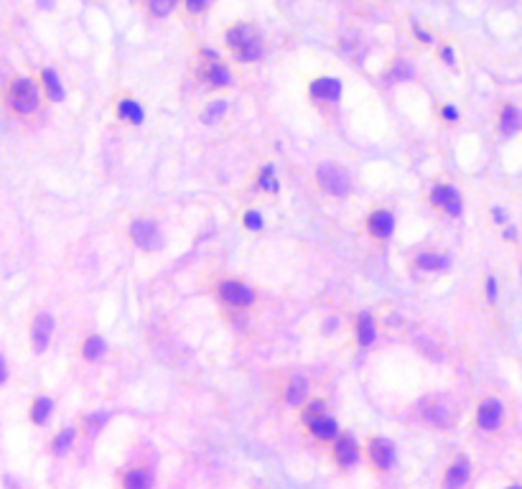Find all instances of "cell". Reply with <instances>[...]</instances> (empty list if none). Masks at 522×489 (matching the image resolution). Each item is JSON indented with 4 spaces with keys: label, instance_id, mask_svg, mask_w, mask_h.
<instances>
[{
    "label": "cell",
    "instance_id": "10",
    "mask_svg": "<svg viewBox=\"0 0 522 489\" xmlns=\"http://www.w3.org/2000/svg\"><path fill=\"white\" fill-rule=\"evenodd\" d=\"M477 423H479L481 430H497L499 423H502V403L494 397L484 400L477 410Z\"/></svg>",
    "mask_w": 522,
    "mask_h": 489
},
{
    "label": "cell",
    "instance_id": "28",
    "mask_svg": "<svg viewBox=\"0 0 522 489\" xmlns=\"http://www.w3.org/2000/svg\"><path fill=\"white\" fill-rule=\"evenodd\" d=\"M321 415H326V405L321 403V400H316V403H311L304 410V423L309 426V423H313L316 418H321Z\"/></svg>",
    "mask_w": 522,
    "mask_h": 489
},
{
    "label": "cell",
    "instance_id": "31",
    "mask_svg": "<svg viewBox=\"0 0 522 489\" xmlns=\"http://www.w3.org/2000/svg\"><path fill=\"white\" fill-rule=\"evenodd\" d=\"M242 222H244V227L247 229H260L262 227V217L258 214V211H247Z\"/></svg>",
    "mask_w": 522,
    "mask_h": 489
},
{
    "label": "cell",
    "instance_id": "14",
    "mask_svg": "<svg viewBox=\"0 0 522 489\" xmlns=\"http://www.w3.org/2000/svg\"><path fill=\"white\" fill-rule=\"evenodd\" d=\"M311 94L316 100H326V102H337L342 97V82L334 76H321L311 85Z\"/></svg>",
    "mask_w": 522,
    "mask_h": 489
},
{
    "label": "cell",
    "instance_id": "5",
    "mask_svg": "<svg viewBox=\"0 0 522 489\" xmlns=\"http://www.w3.org/2000/svg\"><path fill=\"white\" fill-rule=\"evenodd\" d=\"M423 418H426L430 426H436V428L441 430L454 428V423H456L454 410H451L446 405V400H441V397H428V400L423 403Z\"/></svg>",
    "mask_w": 522,
    "mask_h": 489
},
{
    "label": "cell",
    "instance_id": "15",
    "mask_svg": "<svg viewBox=\"0 0 522 489\" xmlns=\"http://www.w3.org/2000/svg\"><path fill=\"white\" fill-rule=\"evenodd\" d=\"M153 484H156V477L145 466H135L123 474V489H153Z\"/></svg>",
    "mask_w": 522,
    "mask_h": 489
},
{
    "label": "cell",
    "instance_id": "13",
    "mask_svg": "<svg viewBox=\"0 0 522 489\" xmlns=\"http://www.w3.org/2000/svg\"><path fill=\"white\" fill-rule=\"evenodd\" d=\"M472 477V466H469V459H459L446 469V477H443V489H461Z\"/></svg>",
    "mask_w": 522,
    "mask_h": 489
},
{
    "label": "cell",
    "instance_id": "27",
    "mask_svg": "<svg viewBox=\"0 0 522 489\" xmlns=\"http://www.w3.org/2000/svg\"><path fill=\"white\" fill-rule=\"evenodd\" d=\"M225 112H227V102H225V100H217V102H214V105L209 107V110L204 112V123H209V125H211V123H217V120L222 118Z\"/></svg>",
    "mask_w": 522,
    "mask_h": 489
},
{
    "label": "cell",
    "instance_id": "16",
    "mask_svg": "<svg viewBox=\"0 0 522 489\" xmlns=\"http://www.w3.org/2000/svg\"><path fill=\"white\" fill-rule=\"evenodd\" d=\"M309 430H311L316 439L321 441H331V439H337L339 436V426L334 418H328V415H321V418H316L313 423H309Z\"/></svg>",
    "mask_w": 522,
    "mask_h": 489
},
{
    "label": "cell",
    "instance_id": "20",
    "mask_svg": "<svg viewBox=\"0 0 522 489\" xmlns=\"http://www.w3.org/2000/svg\"><path fill=\"white\" fill-rule=\"evenodd\" d=\"M357 339H359V346H370L375 342V321H372L370 313H359V319H357Z\"/></svg>",
    "mask_w": 522,
    "mask_h": 489
},
{
    "label": "cell",
    "instance_id": "24",
    "mask_svg": "<svg viewBox=\"0 0 522 489\" xmlns=\"http://www.w3.org/2000/svg\"><path fill=\"white\" fill-rule=\"evenodd\" d=\"M118 112H120V118L130 120L133 125H140V123H143V118H145L143 110H140V105H138V102H133V100H123V102H120Z\"/></svg>",
    "mask_w": 522,
    "mask_h": 489
},
{
    "label": "cell",
    "instance_id": "11",
    "mask_svg": "<svg viewBox=\"0 0 522 489\" xmlns=\"http://www.w3.org/2000/svg\"><path fill=\"white\" fill-rule=\"evenodd\" d=\"M367 229H370V235H375L377 240H388V237L393 235V229H395V217L385 209L372 211L370 217H367Z\"/></svg>",
    "mask_w": 522,
    "mask_h": 489
},
{
    "label": "cell",
    "instance_id": "36",
    "mask_svg": "<svg viewBox=\"0 0 522 489\" xmlns=\"http://www.w3.org/2000/svg\"><path fill=\"white\" fill-rule=\"evenodd\" d=\"M487 293H489V298L494 301V295H497V286H494V278H489V280H487Z\"/></svg>",
    "mask_w": 522,
    "mask_h": 489
},
{
    "label": "cell",
    "instance_id": "21",
    "mask_svg": "<svg viewBox=\"0 0 522 489\" xmlns=\"http://www.w3.org/2000/svg\"><path fill=\"white\" fill-rule=\"evenodd\" d=\"M51 410H54V400L51 397H36L34 405H31V421L36 426H43V423L49 421Z\"/></svg>",
    "mask_w": 522,
    "mask_h": 489
},
{
    "label": "cell",
    "instance_id": "25",
    "mask_svg": "<svg viewBox=\"0 0 522 489\" xmlns=\"http://www.w3.org/2000/svg\"><path fill=\"white\" fill-rule=\"evenodd\" d=\"M415 265H418L421 270H443V268H448V258H443V255L426 253V255H421V258L415 260Z\"/></svg>",
    "mask_w": 522,
    "mask_h": 489
},
{
    "label": "cell",
    "instance_id": "22",
    "mask_svg": "<svg viewBox=\"0 0 522 489\" xmlns=\"http://www.w3.org/2000/svg\"><path fill=\"white\" fill-rule=\"evenodd\" d=\"M520 125H522V115H520V112L514 110L512 105H510V107H505V110H502V118H499V127H502V133L512 135V133H517V130H520Z\"/></svg>",
    "mask_w": 522,
    "mask_h": 489
},
{
    "label": "cell",
    "instance_id": "18",
    "mask_svg": "<svg viewBox=\"0 0 522 489\" xmlns=\"http://www.w3.org/2000/svg\"><path fill=\"white\" fill-rule=\"evenodd\" d=\"M41 79H43V90H46V94H49L51 102H61V100H64V87H61L59 74H56L54 69H43Z\"/></svg>",
    "mask_w": 522,
    "mask_h": 489
},
{
    "label": "cell",
    "instance_id": "6",
    "mask_svg": "<svg viewBox=\"0 0 522 489\" xmlns=\"http://www.w3.org/2000/svg\"><path fill=\"white\" fill-rule=\"evenodd\" d=\"M130 237H133V242L138 244L140 250H158L160 242H163L153 220H135L133 225H130Z\"/></svg>",
    "mask_w": 522,
    "mask_h": 489
},
{
    "label": "cell",
    "instance_id": "35",
    "mask_svg": "<svg viewBox=\"0 0 522 489\" xmlns=\"http://www.w3.org/2000/svg\"><path fill=\"white\" fill-rule=\"evenodd\" d=\"M395 74L397 76H410L413 72H410V67H405L403 61H400V64H397V69H395Z\"/></svg>",
    "mask_w": 522,
    "mask_h": 489
},
{
    "label": "cell",
    "instance_id": "40",
    "mask_svg": "<svg viewBox=\"0 0 522 489\" xmlns=\"http://www.w3.org/2000/svg\"><path fill=\"white\" fill-rule=\"evenodd\" d=\"M507 489H522L520 484H512V487H507Z\"/></svg>",
    "mask_w": 522,
    "mask_h": 489
},
{
    "label": "cell",
    "instance_id": "23",
    "mask_svg": "<svg viewBox=\"0 0 522 489\" xmlns=\"http://www.w3.org/2000/svg\"><path fill=\"white\" fill-rule=\"evenodd\" d=\"M207 79H209L214 87H227L229 82H232V74H229V69L225 67L222 61H214V64H209V69H207Z\"/></svg>",
    "mask_w": 522,
    "mask_h": 489
},
{
    "label": "cell",
    "instance_id": "38",
    "mask_svg": "<svg viewBox=\"0 0 522 489\" xmlns=\"http://www.w3.org/2000/svg\"><path fill=\"white\" fill-rule=\"evenodd\" d=\"M443 59H446L448 64H454V51H451V49H443Z\"/></svg>",
    "mask_w": 522,
    "mask_h": 489
},
{
    "label": "cell",
    "instance_id": "37",
    "mask_svg": "<svg viewBox=\"0 0 522 489\" xmlns=\"http://www.w3.org/2000/svg\"><path fill=\"white\" fill-rule=\"evenodd\" d=\"M3 484H6L8 489H18V481L13 479V477H3Z\"/></svg>",
    "mask_w": 522,
    "mask_h": 489
},
{
    "label": "cell",
    "instance_id": "9",
    "mask_svg": "<svg viewBox=\"0 0 522 489\" xmlns=\"http://www.w3.org/2000/svg\"><path fill=\"white\" fill-rule=\"evenodd\" d=\"M51 334H54V316L41 311L34 319V326H31V342H34V349L39 355L46 352V346H49L51 342Z\"/></svg>",
    "mask_w": 522,
    "mask_h": 489
},
{
    "label": "cell",
    "instance_id": "34",
    "mask_svg": "<svg viewBox=\"0 0 522 489\" xmlns=\"http://www.w3.org/2000/svg\"><path fill=\"white\" fill-rule=\"evenodd\" d=\"M6 379H8V367H6V360L0 357V385H3Z\"/></svg>",
    "mask_w": 522,
    "mask_h": 489
},
{
    "label": "cell",
    "instance_id": "7",
    "mask_svg": "<svg viewBox=\"0 0 522 489\" xmlns=\"http://www.w3.org/2000/svg\"><path fill=\"white\" fill-rule=\"evenodd\" d=\"M367 451H370V461L379 472H388L390 466L395 464V444L390 439H385V436H375V439L370 441Z\"/></svg>",
    "mask_w": 522,
    "mask_h": 489
},
{
    "label": "cell",
    "instance_id": "19",
    "mask_svg": "<svg viewBox=\"0 0 522 489\" xmlns=\"http://www.w3.org/2000/svg\"><path fill=\"white\" fill-rule=\"evenodd\" d=\"M74 439H76V430L72 428V426L64 428V430H59V433H56V439L51 441V454L54 456L69 454V448L74 446Z\"/></svg>",
    "mask_w": 522,
    "mask_h": 489
},
{
    "label": "cell",
    "instance_id": "17",
    "mask_svg": "<svg viewBox=\"0 0 522 489\" xmlns=\"http://www.w3.org/2000/svg\"><path fill=\"white\" fill-rule=\"evenodd\" d=\"M306 395H309V382H306V377H301V375H295V377H291V382H288V388H286V403L288 405H304Z\"/></svg>",
    "mask_w": 522,
    "mask_h": 489
},
{
    "label": "cell",
    "instance_id": "12",
    "mask_svg": "<svg viewBox=\"0 0 522 489\" xmlns=\"http://www.w3.org/2000/svg\"><path fill=\"white\" fill-rule=\"evenodd\" d=\"M334 459H337V464L342 469H349L359 461V446H357V441L352 436H344V439H339L334 444Z\"/></svg>",
    "mask_w": 522,
    "mask_h": 489
},
{
    "label": "cell",
    "instance_id": "3",
    "mask_svg": "<svg viewBox=\"0 0 522 489\" xmlns=\"http://www.w3.org/2000/svg\"><path fill=\"white\" fill-rule=\"evenodd\" d=\"M316 178H319V186L331 196H346L349 189H352V178L344 169H339L334 163H324L316 171Z\"/></svg>",
    "mask_w": 522,
    "mask_h": 489
},
{
    "label": "cell",
    "instance_id": "33",
    "mask_svg": "<svg viewBox=\"0 0 522 489\" xmlns=\"http://www.w3.org/2000/svg\"><path fill=\"white\" fill-rule=\"evenodd\" d=\"M443 118H446V120H459V112H456V107L446 105V107H443Z\"/></svg>",
    "mask_w": 522,
    "mask_h": 489
},
{
    "label": "cell",
    "instance_id": "26",
    "mask_svg": "<svg viewBox=\"0 0 522 489\" xmlns=\"http://www.w3.org/2000/svg\"><path fill=\"white\" fill-rule=\"evenodd\" d=\"M82 355H85V360H90V362L100 360V357L105 355V339L102 337H90L85 342V346H82Z\"/></svg>",
    "mask_w": 522,
    "mask_h": 489
},
{
    "label": "cell",
    "instance_id": "39",
    "mask_svg": "<svg viewBox=\"0 0 522 489\" xmlns=\"http://www.w3.org/2000/svg\"><path fill=\"white\" fill-rule=\"evenodd\" d=\"M494 217H497V220L502 222V220H505V211H502V209H494Z\"/></svg>",
    "mask_w": 522,
    "mask_h": 489
},
{
    "label": "cell",
    "instance_id": "2",
    "mask_svg": "<svg viewBox=\"0 0 522 489\" xmlns=\"http://www.w3.org/2000/svg\"><path fill=\"white\" fill-rule=\"evenodd\" d=\"M8 102H10V107H13L18 115H31V112L39 110L41 94H39V87H36L31 79L21 76V79H16V82L10 85Z\"/></svg>",
    "mask_w": 522,
    "mask_h": 489
},
{
    "label": "cell",
    "instance_id": "32",
    "mask_svg": "<svg viewBox=\"0 0 522 489\" xmlns=\"http://www.w3.org/2000/svg\"><path fill=\"white\" fill-rule=\"evenodd\" d=\"M207 3H209V0H186V8L191 10V13H199V10L207 8Z\"/></svg>",
    "mask_w": 522,
    "mask_h": 489
},
{
    "label": "cell",
    "instance_id": "8",
    "mask_svg": "<svg viewBox=\"0 0 522 489\" xmlns=\"http://www.w3.org/2000/svg\"><path fill=\"white\" fill-rule=\"evenodd\" d=\"M430 202L436 204L438 209H443L451 217H459L461 214V194L456 191L451 184H438L433 191H430Z\"/></svg>",
    "mask_w": 522,
    "mask_h": 489
},
{
    "label": "cell",
    "instance_id": "30",
    "mask_svg": "<svg viewBox=\"0 0 522 489\" xmlns=\"http://www.w3.org/2000/svg\"><path fill=\"white\" fill-rule=\"evenodd\" d=\"M176 8V0H151V10L156 16H169Z\"/></svg>",
    "mask_w": 522,
    "mask_h": 489
},
{
    "label": "cell",
    "instance_id": "1",
    "mask_svg": "<svg viewBox=\"0 0 522 489\" xmlns=\"http://www.w3.org/2000/svg\"><path fill=\"white\" fill-rule=\"evenodd\" d=\"M227 43L235 49L237 59L240 61H255L260 59L262 54V41L260 36L255 34L253 25H235V28H229L227 31Z\"/></svg>",
    "mask_w": 522,
    "mask_h": 489
},
{
    "label": "cell",
    "instance_id": "29",
    "mask_svg": "<svg viewBox=\"0 0 522 489\" xmlns=\"http://www.w3.org/2000/svg\"><path fill=\"white\" fill-rule=\"evenodd\" d=\"M107 421H109L107 413H92V415H87L85 418V428L90 430V433H97V430H100Z\"/></svg>",
    "mask_w": 522,
    "mask_h": 489
},
{
    "label": "cell",
    "instance_id": "4",
    "mask_svg": "<svg viewBox=\"0 0 522 489\" xmlns=\"http://www.w3.org/2000/svg\"><path fill=\"white\" fill-rule=\"evenodd\" d=\"M219 301L235 309H244V306H253L255 293L250 286H244L240 280H225L219 283Z\"/></svg>",
    "mask_w": 522,
    "mask_h": 489
}]
</instances>
